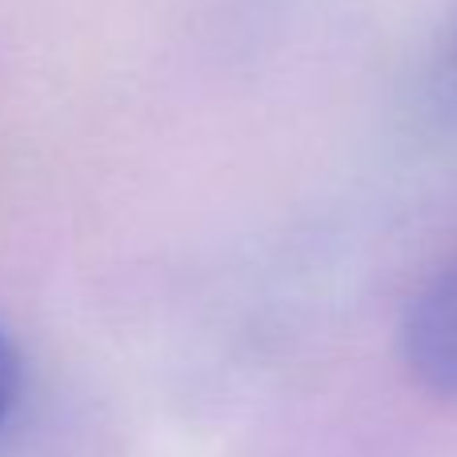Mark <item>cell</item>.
<instances>
[{
    "instance_id": "7a4b0ae2",
    "label": "cell",
    "mask_w": 457,
    "mask_h": 457,
    "mask_svg": "<svg viewBox=\"0 0 457 457\" xmlns=\"http://www.w3.org/2000/svg\"><path fill=\"white\" fill-rule=\"evenodd\" d=\"M16 397H21V357H16V345L8 341V333L0 329V426L16 410Z\"/></svg>"
},
{
    "instance_id": "6da1fadb",
    "label": "cell",
    "mask_w": 457,
    "mask_h": 457,
    "mask_svg": "<svg viewBox=\"0 0 457 457\" xmlns=\"http://www.w3.org/2000/svg\"><path fill=\"white\" fill-rule=\"evenodd\" d=\"M397 345L405 373L426 394L457 402V257L410 301Z\"/></svg>"
}]
</instances>
